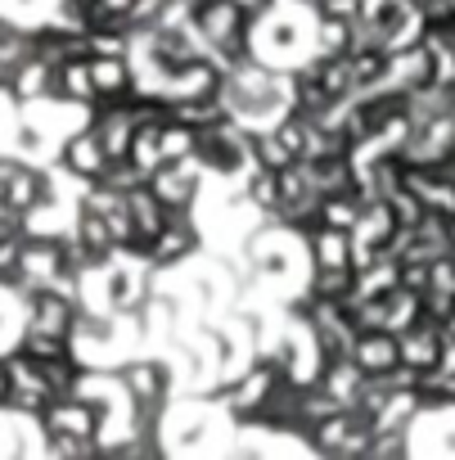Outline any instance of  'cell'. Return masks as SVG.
Wrapping results in <instances>:
<instances>
[]
</instances>
